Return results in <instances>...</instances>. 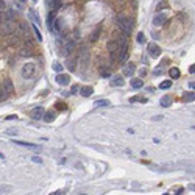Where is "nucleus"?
<instances>
[{
    "instance_id": "obj_11",
    "label": "nucleus",
    "mask_w": 195,
    "mask_h": 195,
    "mask_svg": "<svg viewBox=\"0 0 195 195\" xmlns=\"http://www.w3.org/2000/svg\"><path fill=\"white\" fill-rule=\"evenodd\" d=\"M117 55H119V58H117V59H119L120 62H125V61L128 59V52H127V47H120V50H119V53H117Z\"/></svg>"
},
{
    "instance_id": "obj_32",
    "label": "nucleus",
    "mask_w": 195,
    "mask_h": 195,
    "mask_svg": "<svg viewBox=\"0 0 195 195\" xmlns=\"http://www.w3.org/2000/svg\"><path fill=\"white\" fill-rule=\"evenodd\" d=\"M31 159H33V162H38V164H42V159H41L39 156H33Z\"/></svg>"
},
{
    "instance_id": "obj_29",
    "label": "nucleus",
    "mask_w": 195,
    "mask_h": 195,
    "mask_svg": "<svg viewBox=\"0 0 195 195\" xmlns=\"http://www.w3.org/2000/svg\"><path fill=\"white\" fill-rule=\"evenodd\" d=\"M137 41H139V44H144V42H145V36H144V33H137Z\"/></svg>"
},
{
    "instance_id": "obj_9",
    "label": "nucleus",
    "mask_w": 195,
    "mask_h": 195,
    "mask_svg": "<svg viewBox=\"0 0 195 195\" xmlns=\"http://www.w3.org/2000/svg\"><path fill=\"white\" fill-rule=\"evenodd\" d=\"M31 117L34 120H41L44 117V108L42 106H38V108H34L33 109V113H31Z\"/></svg>"
},
{
    "instance_id": "obj_41",
    "label": "nucleus",
    "mask_w": 195,
    "mask_h": 195,
    "mask_svg": "<svg viewBox=\"0 0 195 195\" xmlns=\"http://www.w3.org/2000/svg\"><path fill=\"white\" fill-rule=\"evenodd\" d=\"M175 194H183V189H181V187H178V189H176V192Z\"/></svg>"
},
{
    "instance_id": "obj_10",
    "label": "nucleus",
    "mask_w": 195,
    "mask_h": 195,
    "mask_svg": "<svg viewBox=\"0 0 195 195\" xmlns=\"http://www.w3.org/2000/svg\"><path fill=\"white\" fill-rule=\"evenodd\" d=\"M134 70H136V66L133 64V62H128V64L123 67V75L125 76H131L134 73Z\"/></svg>"
},
{
    "instance_id": "obj_8",
    "label": "nucleus",
    "mask_w": 195,
    "mask_h": 195,
    "mask_svg": "<svg viewBox=\"0 0 195 195\" xmlns=\"http://www.w3.org/2000/svg\"><path fill=\"white\" fill-rule=\"evenodd\" d=\"M56 83H58L59 86H67L69 83H70V76L66 75V73H59L56 76Z\"/></svg>"
},
{
    "instance_id": "obj_15",
    "label": "nucleus",
    "mask_w": 195,
    "mask_h": 195,
    "mask_svg": "<svg viewBox=\"0 0 195 195\" xmlns=\"http://www.w3.org/2000/svg\"><path fill=\"white\" fill-rule=\"evenodd\" d=\"M83 97H90L94 94V89H92V86H85V87H81V92H80Z\"/></svg>"
},
{
    "instance_id": "obj_39",
    "label": "nucleus",
    "mask_w": 195,
    "mask_h": 195,
    "mask_svg": "<svg viewBox=\"0 0 195 195\" xmlns=\"http://www.w3.org/2000/svg\"><path fill=\"white\" fill-rule=\"evenodd\" d=\"M76 92H78V87L73 86V87H72V94H76Z\"/></svg>"
},
{
    "instance_id": "obj_1",
    "label": "nucleus",
    "mask_w": 195,
    "mask_h": 195,
    "mask_svg": "<svg viewBox=\"0 0 195 195\" xmlns=\"http://www.w3.org/2000/svg\"><path fill=\"white\" fill-rule=\"evenodd\" d=\"M117 24H119L120 27V30H123V33H131V30H133V27H134V22H133V19L128 17V16H119L117 17Z\"/></svg>"
},
{
    "instance_id": "obj_31",
    "label": "nucleus",
    "mask_w": 195,
    "mask_h": 195,
    "mask_svg": "<svg viewBox=\"0 0 195 195\" xmlns=\"http://www.w3.org/2000/svg\"><path fill=\"white\" fill-rule=\"evenodd\" d=\"M19 42H20V39H19L17 36H14V38H11V41H10V44H11V45H17Z\"/></svg>"
},
{
    "instance_id": "obj_40",
    "label": "nucleus",
    "mask_w": 195,
    "mask_h": 195,
    "mask_svg": "<svg viewBox=\"0 0 195 195\" xmlns=\"http://www.w3.org/2000/svg\"><path fill=\"white\" fill-rule=\"evenodd\" d=\"M56 105H58L59 109H61V108H62V109H66V106H64V105H61V103H56Z\"/></svg>"
},
{
    "instance_id": "obj_5",
    "label": "nucleus",
    "mask_w": 195,
    "mask_h": 195,
    "mask_svg": "<svg viewBox=\"0 0 195 195\" xmlns=\"http://www.w3.org/2000/svg\"><path fill=\"white\" fill-rule=\"evenodd\" d=\"M147 52L151 55L153 58H158L159 55H161V48H159V45H156L155 42H150L148 47H147Z\"/></svg>"
},
{
    "instance_id": "obj_3",
    "label": "nucleus",
    "mask_w": 195,
    "mask_h": 195,
    "mask_svg": "<svg viewBox=\"0 0 195 195\" xmlns=\"http://www.w3.org/2000/svg\"><path fill=\"white\" fill-rule=\"evenodd\" d=\"M34 72H36V66H34L33 62H28V64H25L22 67V76L24 78H31L34 75Z\"/></svg>"
},
{
    "instance_id": "obj_44",
    "label": "nucleus",
    "mask_w": 195,
    "mask_h": 195,
    "mask_svg": "<svg viewBox=\"0 0 195 195\" xmlns=\"http://www.w3.org/2000/svg\"><path fill=\"white\" fill-rule=\"evenodd\" d=\"M20 2H25V0H20Z\"/></svg>"
},
{
    "instance_id": "obj_26",
    "label": "nucleus",
    "mask_w": 195,
    "mask_h": 195,
    "mask_svg": "<svg viewBox=\"0 0 195 195\" xmlns=\"http://www.w3.org/2000/svg\"><path fill=\"white\" fill-rule=\"evenodd\" d=\"M170 86H172V81H170V80H167V81H162L161 85H159V87H161V89H169Z\"/></svg>"
},
{
    "instance_id": "obj_33",
    "label": "nucleus",
    "mask_w": 195,
    "mask_h": 195,
    "mask_svg": "<svg viewBox=\"0 0 195 195\" xmlns=\"http://www.w3.org/2000/svg\"><path fill=\"white\" fill-rule=\"evenodd\" d=\"M5 10H6V5L3 0H0V11H5Z\"/></svg>"
},
{
    "instance_id": "obj_21",
    "label": "nucleus",
    "mask_w": 195,
    "mask_h": 195,
    "mask_svg": "<svg viewBox=\"0 0 195 195\" xmlns=\"http://www.w3.org/2000/svg\"><path fill=\"white\" fill-rule=\"evenodd\" d=\"M170 103H172V99H170L169 95H164L162 99H161V106H164V108L170 106Z\"/></svg>"
},
{
    "instance_id": "obj_14",
    "label": "nucleus",
    "mask_w": 195,
    "mask_h": 195,
    "mask_svg": "<svg viewBox=\"0 0 195 195\" xmlns=\"http://www.w3.org/2000/svg\"><path fill=\"white\" fill-rule=\"evenodd\" d=\"M61 3H62V0H52V2H48L47 5H48V8H50V11H56L61 6Z\"/></svg>"
},
{
    "instance_id": "obj_4",
    "label": "nucleus",
    "mask_w": 195,
    "mask_h": 195,
    "mask_svg": "<svg viewBox=\"0 0 195 195\" xmlns=\"http://www.w3.org/2000/svg\"><path fill=\"white\" fill-rule=\"evenodd\" d=\"M73 50H75V42H66L61 48V55L62 56H69V55H72Z\"/></svg>"
},
{
    "instance_id": "obj_34",
    "label": "nucleus",
    "mask_w": 195,
    "mask_h": 195,
    "mask_svg": "<svg viewBox=\"0 0 195 195\" xmlns=\"http://www.w3.org/2000/svg\"><path fill=\"white\" fill-rule=\"evenodd\" d=\"M100 73H102V76H109V72L106 70V69H102Z\"/></svg>"
},
{
    "instance_id": "obj_36",
    "label": "nucleus",
    "mask_w": 195,
    "mask_h": 195,
    "mask_svg": "<svg viewBox=\"0 0 195 195\" xmlns=\"http://www.w3.org/2000/svg\"><path fill=\"white\" fill-rule=\"evenodd\" d=\"M22 56H30V52L28 50H22Z\"/></svg>"
},
{
    "instance_id": "obj_7",
    "label": "nucleus",
    "mask_w": 195,
    "mask_h": 195,
    "mask_svg": "<svg viewBox=\"0 0 195 195\" xmlns=\"http://www.w3.org/2000/svg\"><path fill=\"white\" fill-rule=\"evenodd\" d=\"M106 47H108V52H109V53H116V55L119 53V50H120V45L117 44V41H116V39H111Z\"/></svg>"
},
{
    "instance_id": "obj_16",
    "label": "nucleus",
    "mask_w": 195,
    "mask_h": 195,
    "mask_svg": "<svg viewBox=\"0 0 195 195\" xmlns=\"http://www.w3.org/2000/svg\"><path fill=\"white\" fill-rule=\"evenodd\" d=\"M66 67L69 69V70H75V67H76V59L75 58H69L67 61H66Z\"/></svg>"
},
{
    "instance_id": "obj_20",
    "label": "nucleus",
    "mask_w": 195,
    "mask_h": 195,
    "mask_svg": "<svg viewBox=\"0 0 195 195\" xmlns=\"http://www.w3.org/2000/svg\"><path fill=\"white\" fill-rule=\"evenodd\" d=\"M131 86H133L134 89H139V87L144 86V81L141 78H134V80H131Z\"/></svg>"
},
{
    "instance_id": "obj_17",
    "label": "nucleus",
    "mask_w": 195,
    "mask_h": 195,
    "mask_svg": "<svg viewBox=\"0 0 195 195\" xmlns=\"http://www.w3.org/2000/svg\"><path fill=\"white\" fill-rule=\"evenodd\" d=\"M169 75H170V78H179V75H181V72H179V69L178 67H172L170 70H169Z\"/></svg>"
},
{
    "instance_id": "obj_13",
    "label": "nucleus",
    "mask_w": 195,
    "mask_h": 195,
    "mask_svg": "<svg viewBox=\"0 0 195 195\" xmlns=\"http://www.w3.org/2000/svg\"><path fill=\"white\" fill-rule=\"evenodd\" d=\"M111 85H113V86H123V85H125V80H123V76H120V75L114 76V78L111 80Z\"/></svg>"
},
{
    "instance_id": "obj_38",
    "label": "nucleus",
    "mask_w": 195,
    "mask_h": 195,
    "mask_svg": "<svg viewBox=\"0 0 195 195\" xmlns=\"http://www.w3.org/2000/svg\"><path fill=\"white\" fill-rule=\"evenodd\" d=\"M189 87H191V89H195V81H191V83H189Z\"/></svg>"
},
{
    "instance_id": "obj_2",
    "label": "nucleus",
    "mask_w": 195,
    "mask_h": 195,
    "mask_svg": "<svg viewBox=\"0 0 195 195\" xmlns=\"http://www.w3.org/2000/svg\"><path fill=\"white\" fill-rule=\"evenodd\" d=\"M14 30H16V25L13 20H3L0 24V33L2 34H11V33H14Z\"/></svg>"
},
{
    "instance_id": "obj_19",
    "label": "nucleus",
    "mask_w": 195,
    "mask_h": 195,
    "mask_svg": "<svg viewBox=\"0 0 195 195\" xmlns=\"http://www.w3.org/2000/svg\"><path fill=\"white\" fill-rule=\"evenodd\" d=\"M116 41H117V44H119L120 47H127V42H128V41H127V38H125L123 34H119V36L116 38Z\"/></svg>"
},
{
    "instance_id": "obj_12",
    "label": "nucleus",
    "mask_w": 195,
    "mask_h": 195,
    "mask_svg": "<svg viewBox=\"0 0 195 195\" xmlns=\"http://www.w3.org/2000/svg\"><path fill=\"white\" fill-rule=\"evenodd\" d=\"M53 25H55V11H52L50 14H48V19H47L48 31H53Z\"/></svg>"
},
{
    "instance_id": "obj_6",
    "label": "nucleus",
    "mask_w": 195,
    "mask_h": 195,
    "mask_svg": "<svg viewBox=\"0 0 195 195\" xmlns=\"http://www.w3.org/2000/svg\"><path fill=\"white\" fill-rule=\"evenodd\" d=\"M167 22V14H161V13H159V14H156L155 17H153V25H156V27H161V25H164Z\"/></svg>"
},
{
    "instance_id": "obj_37",
    "label": "nucleus",
    "mask_w": 195,
    "mask_h": 195,
    "mask_svg": "<svg viewBox=\"0 0 195 195\" xmlns=\"http://www.w3.org/2000/svg\"><path fill=\"white\" fill-rule=\"evenodd\" d=\"M189 72H191V73H195V64H192V66H191V69H189Z\"/></svg>"
},
{
    "instance_id": "obj_25",
    "label": "nucleus",
    "mask_w": 195,
    "mask_h": 195,
    "mask_svg": "<svg viewBox=\"0 0 195 195\" xmlns=\"http://www.w3.org/2000/svg\"><path fill=\"white\" fill-rule=\"evenodd\" d=\"M111 103H109V100H97L95 102V106H109Z\"/></svg>"
},
{
    "instance_id": "obj_43",
    "label": "nucleus",
    "mask_w": 195,
    "mask_h": 195,
    "mask_svg": "<svg viewBox=\"0 0 195 195\" xmlns=\"http://www.w3.org/2000/svg\"><path fill=\"white\" fill-rule=\"evenodd\" d=\"M33 2H38V0H33Z\"/></svg>"
},
{
    "instance_id": "obj_24",
    "label": "nucleus",
    "mask_w": 195,
    "mask_h": 195,
    "mask_svg": "<svg viewBox=\"0 0 195 195\" xmlns=\"http://www.w3.org/2000/svg\"><path fill=\"white\" fill-rule=\"evenodd\" d=\"M17 145H24V147H28V148H38V145L34 144H28V142H22V141H14Z\"/></svg>"
},
{
    "instance_id": "obj_27",
    "label": "nucleus",
    "mask_w": 195,
    "mask_h": 195,
    "mask_svg": "<svg viewBox=\"0 0 195 195\" xmlns=\"http://www.w3.org/2000/svg\"><path fill=\"white\" fill-rule=\"evenodd\" d=\"M8 95H10V94L6 92V90H5L3 87L0 89V102H3V100H5V99H6V97H8Z\"/></svg>"
},
{
    "instance_id": "obj_42",
    "label": "nucleus",
    "mask_w": 195,
    "mask_h": 195,
    "mask_svg": "<svg viewBox=\"0 0 195 195\" xmlns=\"http://www.w3.org/2000/svg\"><path fill=\"white\" fill-rule=\"evenodd\" d=\"M3 158H5V156H3V155H2V153H0V159H3Z\"/></svg>"
},
{
    "instance_id": "obj_28",
    "label": "nucleus",
    "mask_w": 195,
    "mask_h": 195,
    "mask_svg": "<svg viewBox=\"0 0 195 195\" xmlns=\"http://www.w3.org/2000/svg\"><path fill=\"white\" fill-rule=\"evenodd\" d=\"M33 30H34V34H36V36H38V41L41 42V41H42V34H41V31L38 30V27H36V25L33 27Z\"/></svg>"
},
{
    "instance_id": "obj_22",
    "label": "nucleus",
    "mask_w": 195,
    "mask_h": 195,
    "mask_svg": "<svg viewBox=\"0 0 195 195\" xmlns=\"http://www.w3.org/2000/svg\"><path fill=\"white\" fill-rule=\"evenodd\" d=\"M183 100L184 102H194L195 100V92H186L183 95Z\"/></svg>"
},
{
    "instance_id": "obj_23",
    "label": "nucleus",
    "mask_w": 195,
    "mask_h": 195,
    "mask_svg": "<svg viewBox=\"0 0 195 195\" xmlns=\"http://www.w3.org/2000/svg\"><path fill=\"white\" fill-rule=\"evenodd\" d=\"M42 119L45 120V122H48V123H50V122H53L55 120V113H44V117H42Z\"/></svg>"
},
{
    "instance_id": "obj_35",
    "label": "nucleus",
    "mask_w": 195,
    "mask_h": 195,
    "mask_svg": "<svg viewBox=\"0 0 195 195\" xmlns=\"http://www.w3.org/2000/svg\"><path fill=\"white\" fill-rule=\"evenodd\" d=\"M165 6H167V3H165V2H161V3L158 5V10H162V8H165Z\"/></svg>"
},
{
    "instance_id": "obj_18",
    "label": "nucleus",
    "mask_w": 195,
    "mask_h": 195,
    "mask_svg": "<svg viewBox=\"0 0 195 195\" xmlns=\"http://www.w3.org/2000/svg\"><path fill=\"white\" fill-rule=\"evenodd\" d=\"M3 89H5L8 94H11L13 89H14V87H13V81H11V80H5V81H3Z\"/></svg>"
},
{
    "instance_id": "obj_30",
    "label": "nucleus",
    "mask_w": 195,
    "mask_h": 195,
    "mask_svg": "<svg viewBox=\"0 0 195 195\" xmlns=\"http://www.w3.org/2000/svg\"><path fill=\"white\" fill-rule=\"evenodd\" d=\"M53 70L55 72H61L62 70V66L59 64V62H55V64H53Z\"/></svg>"
}]
</instances>
